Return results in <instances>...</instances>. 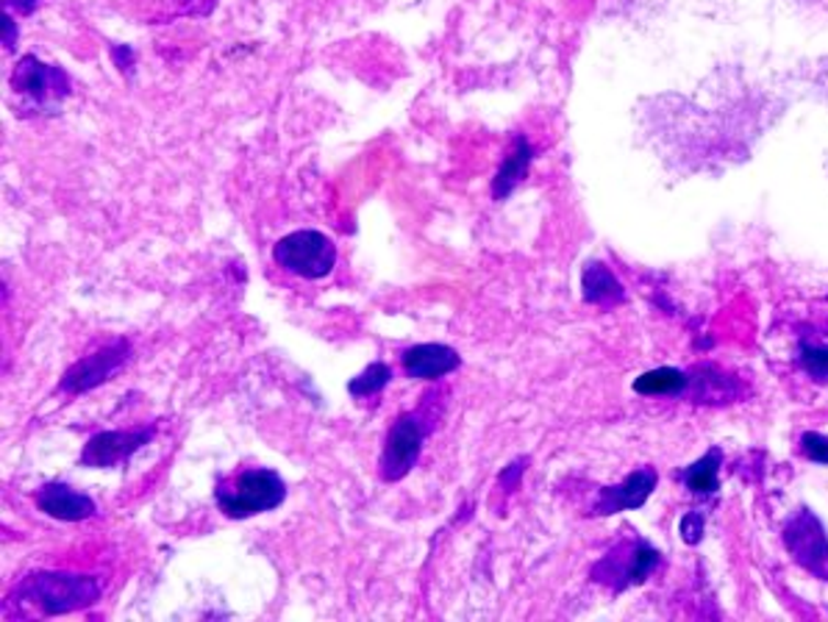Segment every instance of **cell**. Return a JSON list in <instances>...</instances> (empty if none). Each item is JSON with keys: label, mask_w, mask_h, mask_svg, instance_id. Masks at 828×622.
Masks as SVG:
<instances>
[{"label": "cell", "mask_w": 828, "mask_h": 622, "mask_svg": "<svg viewBox=\"0 0 828 622\" xmlns=\"http://www.w3.org/2000/svg\"><path fill=\"white\" fill-rule=\"evenodd\" d=\"M18 592L42 614H70V611L89 609L101 598L96 578L72 576V573H34L20 584Z\"/></svg>", "instance_id": "obj_1"}, {"label": "cell", "mask_w": 828, "mask_h": 622, "mask_svg": "<svg viewBox=\"0 0 828 622\" xmlns=\"http://www.w3.org/2000/svg\"><path fill=\"white\" fill-rule=\"evenodd\" d=\"M220 511L232 520L265 514L279 509L287 498V487L279 473L272 470H245L234 481L217 484L214 489Z\"/></svg>", "instance_id": "obj_2"}, {"label": "cell", "mask_w": 828, "mask_h": 622, "mask_svg": "<svg viewBox=\"0 0 828 622\" xmlns=\"http://www.w3.org/2000/svg\"><path fill=\"white\" fill-rule=\"evenodd\" d=\"M272 256L287 273L306 281L326 278L337 267V245L320 231H295L276 242Z\"/></svg>", "instance_id": "obj_3"}, {"label": "cell", "mask_w": 828, "mask_h": 622, "mask_svg": "<svg viewBox=\"0 0 828 622\" xmlns=\"http://www.w3.org/2000/svg\"><path fill=\"white\" fill-rule=\"evenodd\" d=\"M784 545L790 556L817 581H828V534L812 509H798L784 523Z\"/></svg>", "instance_id": "obj_4"}, {"label": "cell", "mask_w": 828, "mask_h": 622, "mask_svg": "<svg viewBox=\"0 0 828 622\" xmlns=\"http://www.w3.org/2000/svg\"><path fill=\"white\" fill-rule=\"evenodd\" d=\"M423 436H426V425L417 414H401L392 423L379 458V473L384 481H401L403 476L412 473V467L421 458Z\"/></svg>", "instance_id": "obj_5"}, {"label": "cell", "mask_w": 828, "mask_h": 622, "mask_svg": "<svg viewBox=\"0 0 828 622\" xmlns=\"http://www.w3.org/2000/svg\"><path fill=\"white\" fill-rule=\"evenodd\" d=\"M12 89L25 95L40 107H56L61 98L70 95V78L65 70L54 65H42L36 56H25L12 73Z\"/></svg>", "instance_id": "obj_6"}, {"label": "cell", "mask_w": 828, "mask_h": 622, "mask_svg": "<svg viewBox=\"0 0 828 622\" xmlns=\"http://www.w3.org/2000/svg\"><path fill=\"white\" fill-rule=\"evenodd\" d=\"M659 564V551L651 547L648 542L639 540L631 551H626V556H606L604 562H597L592 569V578L595 581H604L615 587V592L634 587V584H642Z\"/></svg>", "instance_id": "obj_7"}, {"label": "cell", "mask_w": 828, "mask_h": 622, "mask_svg": "<svg viewBox=\"0 0 828 622\" xmlns=\"http://www.w3.org/2000/svg\"><path fill=\"white\" fill-rule=\"evenodd\" d=\"M128 353H131L128 342L120 340V342H112V345L101 347V351H96L92 356H83L81 362H76V365L65 373V378H61V389H65V392L78 395V392H87V389L98 387V384L109 381L112 373L125 365Z\"/></svg>", "instance_id": "obj_8"}, {"label": "cell", "mask_w": 828, "mask_h": 622, "mask_svg": "<svg viewBox=\"0 0 828 622\" xmlns=\"http://www.w3.org/2000/svg\"><path fill=\"white\" fill-rule=\"evenodd\" d=\"M154 440V429L136 431H103L83 445L81 464L87 467H114L134 456L143 445Z\"/></svg>", "instance_id": "obj_9"}, {"label": "cell", "mask_w": 828, "mask_h": 622, "mask_svg": "<svg viewBox=\"0 0 828 622\" xmlns=\"http://www.w3.org/2000/svg\"><path fill=\"white\" fill-rule=\"evenodd\" d=\"M657 470L653 467H646V470H637L631 473V476L626 478V481H620L617 487H606L601 489V495H597V503H595V514L601 517H609V514H617V511H626V509H642L646 506V500L651 498V492L657 489Z\"/></svg>", "instance_id": "obj_10"}, {"label": "cell", "mask_w": 828, "mask_h": 622, "mask_svg": "<svg viewBox=\"0 0 828 622\" xmlns=\"http://www.w3.org/2000/svg\"><path fill=\"white\" fill-rule=\"evenodd\" d=\"M459 353L448 345H414L403 353V370L409 378H417V381H432V378L448 376L459 367Z\"/></svg>", "instance_id": "obj_11"}, {"label": "cell", "mask_w": 828, "mask_h": 622, "mask_svg": "<svg viewBox=\"0 0 828 622\" xmlns=\"http://www.w3.org/2000/svg\"><path fill=\"white\" fill-rule=\"evenodd\" d=\"M36 506H40V511L56 517V520H65V523H78V520H87L98 511L96 500L76 492L72 487H65V484H45L36 492Z\"/></svg>", "instance_id": "obj_12"}, {"label": "cell", "mask_w": 828, "mask_h": 622, "mask_svg": "<svg viewBox=\"0 0 828 622\" xmlns=\"http://www.w3.org/2000/svg\"><path fill=\"white\" fill-rule=\"evenodd\" d=\"M581 287H584V300L592 306H617L626 303V289L617 281L615 273L601 262H590L581 273Z\"/></svg>", "instance_id": "obj_13"}, {"label": "cell", "mask_w": 828, "mask_h": 622, "mask_svg": "<svg viewBox=\"0 0 828 622\" xmlns=\"http://www.w3.org/2000/svg\"><path fill=\"white\" fill-rule=\"evenodd\" d=\"M532 145L526 142V136H517L512 151L506 153V159H503L501 170H497L495 181H492V198L503 200L510 198L512 192L517 189V184L528 176V165H532Z\"/></svg>", "instance_id": "obj_14"}, {"label": "cell", "mask_w": 828, "mask_h": 622, "mask_svg": "<svg viewBox=\"0 0 828 622\" xmlns=\"http://www.w3.org/2000/svg\"><path fill=\"white\" fill-rule=\"evenodd\" d=\"M723 462V451L720 447H712L706 451L704 456L698 458L695 464H690L684 470V487L695 495H712L720 489V481H717V470H720Z\"/></svg>", "instance_id": "obj_15"}, {"label": "cell", "mask_w": 828, "mask_h": 622, "mask_svg": "<svg viewBox=\"0 0 828 622\" xmlns=\"http://www.w3.org/2000/svg\"><path fill=\"white\" fill-rule=\"evenodd\" d=\"M686 384H690L686 373L675 370V367H657L651 373H642L634 381V392L646 395V398H651V395H681Z\"/></svg>", "instance_id": "obj_16"}, {"label": "cell", "mask_w": 828, "mask_h": 622, "mask_svg": "<svg viewBox=\"0 0 828 622\" xmlns=\"http://www.w3.org/2000/svg\"><path fill=\"white\" fill-rule=\"evenodd\" d=\"M392 378V370L384 365V362H373V365L367 367L361 376H356L354 381L348 384V392L354 395V398H373V395H379L381 389L390 384Z\"/></svg>", "instance_id": "obj_17"}, {"label": "cell", "mask_w": 828, "mask_h": 622, "mask_svg": "<svg viewBox=\"0 0 828 622\" xmlns=\"http://www.w3.org/2000/svg\"><path fill=\"white\" fill-rule=\"evenodd\" d=\"M798 365L801 370H804L806 376L815 378V381H828V347L801 342Z\"/></svg>", "instance_id": "obj_18"}, {"label": "cell", "mask_w": 828, "mask_h": 622, "mask_svg": "<svg viewBox=\"0 0 828 622\" xmlns=\"http://www.w3.org/2000/svg\"><path fill=\"white\" fill-rule=\"evenodd\" d=\"M801 453H804L806 458H812V462L828 464V436L809 431V434L801 436Z\"/></svg>", "instance_id": "obj_19"}, {"label": "cell", "mask_w": 828, "mask_h": 622, "mask_svg": "<svg viewBox=\"0 0 828 622\" xmlns=\"http://www.w3.org/2000/svg\"><path fill=\"white\" fill-rule=\"evenodd\" d=\"M704 514H698V511H690V514L681 520V540L686 542V545H698L701 540H704Z\"/></svg>", "instance_id": "obj_20"}, {"label": "cell", "mask_w": 828, "mask_h": 622, "mask_svg": "<svg viewBox=\"0 0 828 622\" xmlns=\"http://www.w3.org/2000/svg\"><path fill=\"white\" fill-rule=\"evenodd\" d=\"M14 42H18V29H14V20L9 14H3V45L12 51Z\"/></svg>", "instance_id": "obj_21"}, {"label": "cell", "mask_w": 828, "mask_h": 622, "mask_svg": "<svg viewBox=\"0 0 828 622\" xmlns=\"http://www.w3.org/2000/svg\"><path fill=\"white\" fill-rule=\"evenodd\" d=\"M523 464H526V458H521V462H515V464H512V467H510V470L503 473V476H501V484H503V487L512 489V484H515V478H521Z\"/></svg>", "instance_id": "obj_22"}, {"label": "cell", "mask_w": 828, "mask_h": 622, "mask_svg": "<svg viewBox=\"0 0 828 622\" xmlns=\"http://www.w3.org/2000/svg\"><path fill=\"white\" fill-rule=\"evenodd\" d=\"M9 7H14L23 14H31L36 9V0H9Z\"/></svg>", "instance_id": "obj_23"}]
</instances>
